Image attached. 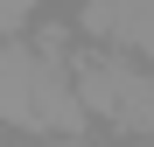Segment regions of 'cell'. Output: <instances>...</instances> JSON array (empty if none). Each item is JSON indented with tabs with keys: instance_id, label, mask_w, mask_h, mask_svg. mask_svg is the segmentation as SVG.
I'll return each instance as SVG.
<instances>
[{
	"instance_id": "cell-1",
	"label": "cell",
	"mask_w": 154,
	"mask_h": 147,
	"mask_svg": "<svg viewBox=\"0 0 154 147\" xmlns=\"http://www.w3.org/2000/svg\"><path fill=\"white\" fill-rule=\"evenodd\" d=\"M0 126L7 133H91L77 77L28 35H0Z\"/></svg>"
},
{
	"instance_id": "cell-2",
	"label": "cell",
	"mask_w": 154,
	"mask_h": 147,
	"mask_svg": "<svg viewBox=\"0 0 154 147\" xmlns=\"http://www.w3.org/2000/svg\"><path fill=\"white\" fill-rule=\"evenodd\" d=\"M70 77L98 133H154V63L147 56L91 42V49H77Z\"/></svg>"
},
{
	"instance_id": "cell-3",
	"label": "cell",
	"mask_w": 154,
	"mask_h": 147,
	"mask_svg": "<svg viewBox=\"0 0 154 147\" xmlns=\"http://www.w3.org/2000/svg\"><path fill=\"white\" fill-rule=\"evenodd\" d=\"M77 28L154 63V0H77Z\"/></svg>"
},
{
	"instance_id": "cell-4",
	"label": "cell",
	"mask_w": 154,
	"mask_h": 147,
	"mask_svg": "<svg viewBox=\"0 0 154 147\" xmlns=\"http://www.w3.org/2000/svg\"><path fill=\"white\" fill-rule=\"evenodd\" d=\"M28 42L42 49L49 63H63V70L77 63V21H35V28H28Z\"/></svg>"
},
{
	"instance_id": "cell-5",
	"label": "cell",
	"mask_w": 154,
	"mask_h": 147,
	"mask_svg": "<svg viewBox=\"0 0 154 147\" xmlns=\"http://www.w3.org/2000/svg\"><path fill=\"white\" fill-rule=\"evenodd\" d=\"M35 7H42V0H0V35H21L35 21Z\"/></svg>"
}]
</instances>
